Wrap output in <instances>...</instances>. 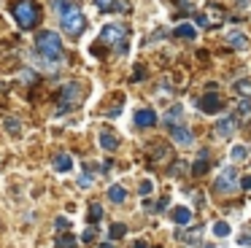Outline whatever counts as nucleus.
<instances>
[{
    "label": "nucleus",
    "instance_id": "nucleus-13",
    "mask_svg": "<svg viewBox=\"0 0 251 248\" xmlns=\"http://www.w3.org/2000/svg\"><path fill=\"white\" fill-rule=\"evenodd\" d=\"M232 129H235V122L229 116H224V119H219V122H216V132L222 135V138H229Z\"/></svg>",
    "mask_w": 251,
    "mask_h": 248
},
{
    "label": "nucleus",
    "instance_id": "nucleus-10",
    "mask_svg": "<svg viewBox=\"0 0 251 248\" xmlns=\"http://www.w3.org/2000/svg\"><path fill=\"white\" fill-rule=\"evenodd\" d=\"M135 124L138 127H154V124H157V113H154L151 108H141V111L135 113Z\"/></svg>",
    "mask_w": 251,
    "mask_h": 248
},
{
    "label": "nucleus",
    "instance_id": "nucleus-7",
    "mask_svg": "<svg viewBox=\"0 0 251 248\" xmlns=\"http://www.w3.org/2000/svg\"><path fill=\"white\" fill-rule=\"evenodd\" d=\"M197 105H200V111H205V113H216V111H222V97H219L216 92H211V95L200 97Z\"/></svg>",
    "mask_w": 251,
    "mask_h": 248
},
{
    "label": "nucleus",
    "instance_id": "nucleus-31",
    "mask_svg": "<svg viewBox=\"0 0 251 248\" xmlns=\"http://www.w3.org/2000/svg\"><path fill=\"white\" fill-rule=\"evenodd\" d=\"M68 226H71V221H68L65 216H60V219H57V229H68Z\"/></svg>",
    "mask_w": 251,
    "mask_h": 248
},
{
    "label": "nucleus",
    "instance_id": "nucleus-30",
    "mask_svg": "<svg viewBox=\"0 0 251 248\" xmlns=\"http://www.w3.org/2000/svg\"><path fill=\"white\" fill-rule=\"evenodd\" d=\"M151 189H154V186H151V181H143V183H141V197L151 194Z\"/></svg>",
    "mask_w": 251,
    "mask_h": 248
},
{
    "label": "nucleus",
    "instance_id": "nucleus-17",
    "mask_svg": "<svg viewBox=\"0 0 251 248\" xmlns=\"http://www.w3.org/2000/svg\"><path fill=\"white\" fill-rule=\"evenodd\" d=\"M54 11H60L62 16H68V14H73V11H78V8H76L73 0H54Z\"/></svg>",
    "mask_w": 251,
    "mask_h": 248
},
{
    "label": "nucleus",
    "instance_id": "nucleus-32",
    "mask_svg": "<svg viewBox=\"0 0 251 248\" xmlns=\"http://www.w3.org/2000/svg\"><path fill=\"white\" fill-rule=\"evenodd\" d=\"M238 243H240V246H251V232H243Z\"/></svg>",
    "mask_w": 251,
    "mask_h": 248
},
{
    "label": "nucleus",
    "instance_id": "nucleus-23",
    "mask_svg": "<svg viewBox=\"0 0 251 248\" xmlns=\"http://www.w3.org/2000/svg\"><path fill=\"white\" fill-rule=\"evenodd\" d=\"M213 235H216V237H227L229 235V224H227V221H216V224H213Z\"/></svg>",
    "mask_w": 251,
    "mask_h": 248
},
{
    "label": "nucleus",
    "instance_id": "nucleus-11",
    "mask_svg": "<svg viewBox=\"0 0 251 248\" xmlns=\"http://www.w3.org/2000/svg\"><path fill=\"white\" fill-rule=\"evenodd\" d=\"M170 138H173L178 146H189L192 143V132L186 129V124H184V127H173V129H170Z\"/></svg>",
    "mask_w": 251,
    "mask_h": 248
},
{
    "label": "nucleus",
    "instance_id": "nucleus-12",
    "mask_svg": "<svg viewBox=\"0 0 251 248\" xmlns=\"http://www.w3.org/2000/svg\"><path fill=\"white\" fill-rule=\"evenodd\" d=\"M100 149H105V151H116V149H119L116 135L108 132V129H103V132H100Z\"/></svg>",
    "mask_w": 251,
    "mask_h": 248
},
{
    "label": "nucleus",
    "instance_id": "nucleus-29",
    "mask_svg": "<svg viewBox=\"0 0 251 248\" xmlns=\"http://www.w3.org/2000/svg\"><path fill=\"white\" fill-rule=\"evenodd\" d=\"M95 235H98V232H95L92 226H89V229H84V235H81V243H92V240H95Z\"/></svg>",
    "mask_w": 251,
    "mask_h": 248
},
{
    "label": "nucleus",
    "instance_id": "nucleus-36",
    "mask_svg": "<svg viewBox=\"0 0 251 248\" xmlns=\"http://www.w3.org/2000/svg\"><path fill=\"white\" fill-rule=\"evenodd\" d=\"M168 3H181V0H168Z\"/></svg>",
    "mask_w": 251,
    "mask_h": 248
},
{
    "label": "nucleus",
    "instance_id": "nucleus-2",
    "mask_svg": "<svg viewBox=\"0 0 251 248\" xmlns=\"http://www.w3.org/2000/svg\"><path fill=\"white\" fill-rule=\"evenodd\" d=\"M11 14H14V19H17V25L22 27V30H30V27H35V22H38V5H35V0H14Z\"/></svg>",
    "mask_w": 251,
    "mask_h": 248
},
{
    "label": "nucleus",
    "instance_id": "nucleus-19",
    "mask_svg": "<svg viewBox=\"0 0 251 248\" xmlns=\"http://www.w3.org/2000/svg\"><path fill=\"white\" fill-rule=\"evenodd\" d=\"M205 162H208V151H200V156H197V162H195V167H192V173H195V175H202V173H205Z\"/></svg>",
    "mask_w": 251,
    "mask_h": 248
},
{
    "label": "nucleus",
    "instance_id": "nucleus-21",
    "mask_svg": "<svg viewBox=\"0 0 251 248\" xmlns=\"http://www.w3.org/2000/svg\"><path fill=\"white\" fill-rule=\"evenodd\" d=\"M176 35L192 41V38H195V27H192V25H178V27H176Z\"/></svg>",
    "mask_w": 251,
    "mask_h": 248
},
{
    "label": "nucleus",
    "instance_id": "nucleus-5",
    "mask_svg": "<svg viewBox=\"0 0 251 248\" xmlns=\"http://www.w3.org/2000/svg\"><path fill=\"white\" fill-rule=\"evenodd\" d=\"M84 27H87V19H84L78 11H73V14L62 16V30H65L71 38H78V35L84 32Z\"/></svg>",
    "mask_w": 251,
    "mask_h": 248
},
{
    "label": "nucleus",
    "instance_id": "nucleus-25",
    "mask_svg": "<svg viewBox=\"0 0 251 248\" xmlns=\"http://www.w3.org/2000/svg\"><path fill=\"white\" fill-rule=\"evenodd\" d=\"M114 3H119V0H95V5H98L100 11H116Z\"/></svg>",
    "mask_w": 251,
    "mask_h": 248
},
{
    "label": "nucleus",
    "instance_id": "nucleus-35",
    "mask_svg": "<svg viewBox=\"0 0 251 248\" xmlns=\"http://www.w3.org/2000/svg\"><path fill=\"white\" fill-rule=\"evenodd\" d=\"M100 248H114V246H111V243H103V246H100Z\"/></svg>",
    "mask_w": 251,
    "mask_h": 248
},
{
    "label": "nucleus",
    "instance_id": "nucleus-15",
    "mask_svg": "<svg viewBox=\"0 0 251 248\" xmlns=\"http://www.w3.org/2000/svg\"><path fill=\"white\" fill-rule=\"evenodd\" d=\"M227 43H229L232 49H246V46H249V38H246L243 32H229V35H227Z\"/></svg>",
    "mask_w": 251,
    "mask_h": 248
},
{
    "label": "nucleus",
    "instance_id": "nucleus-18",
    "mask_svg": "<svg viewBox=\"0 0 251 248\" xmlns=\"http://www.w3.org/2000/svg\"><path fill=\"white\" fill-rule=\"evenodd\" d=\"M235 92L243 97H251V78H238L235 81Z\"/></svg>",
    "mask_w": 251,
    "mask_h": 248
},
{
    "label": "nucleus",
    "instance_id": "nucleus-9",
    "mask_svg": "<svg viewBox=\"0 0 251 248\" xmlns=\"http://www.w3.org/2000/svg\"><path fill=\"white\" fill-rule=\"evenodd\" d=\"M176 237H178L181 243L197 246V243H200V237H202V229H200V226H195V229H178V232H176Z\"/></svg>",
    "mask_w": 251,
    "mask_h": 248
},
{
    "label": "nucleus",
    "instance_id": "nucleus-26",
    "mask_svg": "<svg viewBox=\"0 0 251 248\" xmlns=\"http://www.w3.org/2000/svg\"><path fill=\"white\" fill-rule=\"evenodd\" d=\"M125 232H127L125 224H114V226H111V240H119V237H125Z\"/></svg>",
    "mask_w": 251,
    "mask_h": 248
},
{
    "label": "nucleus",
    "instance_id": "nucleus-16",
    "mask_svg": "<svg viewBox=\"0 0 251 248\" xmlns=\"http://www.w3.org/2000/svg\"><path fill=\"white\" fill-rule=\"evenodd\" d=\"M108 197H111V202L119 205V202H125V199H127V189L116 183V186H111V189H108Z\"/></svg>",
    "mask_w": 251,
    "mask_h": 248
},
{
    "label": "nucleus",
    "instance_id": "nucleus-28",
    "mask_svg": "<svg viewBox=\"0 0 251 248\" xmlns=\"http://www.w3.org/2000/svg\"><path fill=\"white\" fill-rule=\"evenodd\" d=\"M6 129L11 135H19V129H22V124L17 122V119H6Z\"/></svg>",
    "mask_w": 251,
    "mask_h": 248
},
{
    "label": "nucleus",
    "instance_id": "nucleus-3",
    "mask_svg": "<svg viewBox=\"0 0 251 248\" xmlns=\"http://www.w3.org/2000/svg\"><path fill=\"white\" fill-rule=\"evenodd\" d=\"M125 41H127V30H125V27H122V25H105L103 30H100L98 46H100V43H103V46H114L119 54H125L127 51Z\"/></svg>",
    "mask_w": 251,
    "mask_h": 248
},
{
    "label": "nucleus",
    "instance_id": "nucleus-6",
    "mask_svg": "<svg viewBox=\"0 0 251 248\" xmlns=\"http://www.w3.org/2000/svg\"><path fill=\"white\" fill-rule=\"evenodd\" d=\"M235 186H238V173H235L232 167H224L222 175L216 178V183H213V189H216L219 194H227V192H232Z\"/></svg>",
    "mask_w": 251,
    "mask_h": 248
},
{
    "label": "nucleus",
    "instance_id": "nucleus-20",
    "mask_svg": "<svg viewBox=\"0 0 251 248\" xmlns=\"http://www.w3.org/2000/svg\"><path fill=\"white\" fill-rule=\"evenodd\" d=\"M54 167H57V170H60V173H68V170H71V167H73L71 156H68V154H60V156H57V159H54Z\"/></svg>",
    "mask_w": 251,
    "mask_h": 248
},
{
    "label": "nucleus",
    "instance_id": "nucleus-27",
    "mask_svg": "<svg viewBox=\"0 0 251 248\" xmlns=\"http://www.w3.org/2000/svg\"><path fill=\"white\" fill-rule=\"evenodd\" d=\"M246 156H249V151H246V146H235V149H232V159H235V162H243Z\"/></svg>",
    "mask_w": 251,
    "mask_h": 248
},
{
    "label": "nucleus",
    "instance_id": "nucleus-22",
    "mask_svg": "<svg viewBox=\"0 0 251 248\" xmlns=\"http://www.w3.org/2000/svg\"><path fill=\"white\" fill-rule=\"evenodd\" d=\"M76 246H78V240H76V237H71V235L57 237V248H76Z\"/></svg>",
    "mask_w": 251,
    "mask_h": 248
},
{
    "label": "nucleus",
    "instance_id": "nucleus-1",
    "mask_svg": "<svg viewBox=\"0 0 251 248\" xmlns=\"http://www.w3.org/2000/svg\"><path fill=\"white\" fill-rule=\"evenodd\" d=\"M35 51L49 62H60L62 59V41L54 30H41L35 35Z\"/></svg>",
    "mask_w": 251,
    "mask_h": 248
},
{
    "label": "nucleus",
    "instance_id": "nucleus-4",
    "mask_svg": "<svg viewBox=\"0 0 251 248\" xmlns=\"http://www.w3.org/2000/svg\"><path fill=\"white\" fill-rule=\"evenodd\" d=\"M81 102V86L76 81H68L60 89V100H57V113H68Z\"/></svg>",
    "mask_w": 251,
    "mask_h": 248
},
{
    "label": "nucleus",
    "instance_id": "nucleus-33",
    "mask_svg": "<svg viewBox=\"0 0 251 248\" xmlns=\"http://www.w3.org/2000/svg\"><path fill=\"white\" fill-rule=\"evenodd\" d=\"M249 113H251V105H249V102H243V105H240V116H249Z\"/></svg>",
    "mask_w": 251,
    "mask_h": 248
},
{
    "label": "nucleus",
    "instance_id": "nucleus-34",
    "mask_svg": "<svg viewBox=\"0 0 251 248\" xmlns=\"http://www.w3.org/2000/svg\"><path fill=\"white\" fill-rule=\"evenodd\" d=\"M243 189H251V175H246V178H243Z\"/></svg>",
    "mask_w": 251,
    "mask_h": 248
},
{
    "label": "nucleus",
    "instance_id": "nucleus-14",
    "mask_svg": "<svg viewBox=\"0 0 251 248\" xmlns=\"http://www.w3.org/2000/svg\"><path fill=\"white\" fill-rule=\"evenodd\" d=\"M173 221L176 224H192V210L189 208H173Z\"/></svg>",
    "mask_w": 251,
    "mask_h": 248
},
{
    "label": "nucleus",
    "instance_id": "nucleus-24",
    "mask_svg": "<svg viewBox=\"0 0 251 248\" xmlns=\"http://www.w3.org/2000/svg\"><path fill=\"white\" fill-rule=\"evenodd\" d=\"M98 219H103V205L92 202L89 205V221H98Z\"/></svg>",
    "mask_w": 251,
    "mask_h": 248
},
{
    "label": "nucleus",
    "instance_id": "nucleus-8",
    "mask_svg": "<svg viewBox=\"0 0 251 248\" xmlns=\"http://www.w3.org/2000/svg\"><path fill=\"white\" fill-rule=\"evenodd\" d=\"M165 124H168L170 129L173 127H184V108L181 105H173L168 113H165Z\"/></svg>",
    "mask_w": 251,
    "mask_h": 248
}]
</instances>
